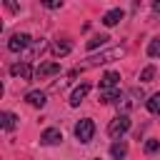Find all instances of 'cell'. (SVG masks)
<instances>
[{"mask_svg": "<svg viewBox=\"0 0 160 160\" xmlns=\"http://www.w3.org/2000/svg\"><path fill=\"white\" fill-rule=\"evenodd\" d=\"M125 55V48L120 45V48H110V50H105V52H100V55H92V58H88V62L82 65V68H95V65H102V62H110V60H120ZM82 68H78V70H82Z\"/></svg>", "mask_w": 160, "mask_h": 160, "instance_id": "obj_1", "label": "cell"}, {"mask_svg": "<svg viewBox=\"0 0 160 160\" xmlns=\"http://www.w3.org/2000/svg\"><path fill=\"white\" fill-rule=\"evenodd\" d=\"M128 130H130V118H128V115H118V118L108 125V135H110V138H115V140H118V138H122Z\"/></svg>", "mask_w": 160, "mask_h": 160, "instance_id": "obj_2", "label": "cell"}, {"mask_svg": "<svg viewBox=\"0 0 160 160\" xmlns=\"http://www.w3.org/2000/svg\"><path fill=\"white\" fill-rule=\"evenodd\" d=\"M92 135H95V122H92L90 118H85V120H80V122L75 125V138H78L80 142H90Z\"/></svg>", "mask_w": 160, "mask_h": 160, "instance_id": "obj_3", "label": "cell"}, {"mask_svg": "<svg viewBox=\"0 0 160 160\" xmlns=\"http://www.w3.org/2000/svg\"><path fill=\"white\" fill-rule=\"evenodd\" d=\"M138 100H142V90H138V88H132V90H128V92H122V98H120V102H118V108L122 110V115H125V110H130L132 105H138Z\"/></svg>", "mask_w": 160, "mask_h": 160, "instance_id": "obj_4", "label": "cell"}, {"mask_svg": "<svg viewBox=\"0 0 160 160\" xmlns=\"http://www.w3.org/2000/svg\"><path fill=\"white\" fill-rule=\"evenodd\" d=\"M28 45H32V38H30L28 32H15V35L8 40V50H12V52H20V50H25Z\"/></svg>", "mask_w": 160, "mask_h": 160, "instance_id": "obj_5", "label": "cell"}, {"mask_svg": "<svg viewBox=\"0 0 160 160\" xmlns=\"http://www.w3.org/2000/svg\"><path fill=\"white\" fill-rule=\"evenodd\" d=\"M10 72H12L15 78H22V80H32V78H35V70H32L30 62H25V60H22V62H15V65L10 68Z\"/></svg>", "mask_w": 160, "mask_h": 160, "instance_id": "obj_6", "label": "cell"}, {"mask_svg": "<svg viewBox=\"0 0 160 160\" xmlns=\"http://www.w3.org/2000/svg\"><path fill=\"white\" fill-rule=\"evenodd\" d=\"M58 72H60V62H42V65H38L35 78L42 80V78H48V75H58Z\"/></svg>", "mask_w": 160, "mask_h": 160, "instance_id": "obj_7", "label": "cell"}, {"mask_svg": "<svg viewBox=\"0 0 160 160\" xmlns=\"http://www.w3.org/2000/svg\"><path fill=\"white\" fill-rule=\"evenodd\" d=\"M118 80H120V72L108 70V72L100 78V92H102V90H112V88H118Z\"/></svg>", "mask_w": 160, "mask_h": 160, "instance_id": "obj_8", "label": "cell"}, {"mask_svg": "<svg viewBox=\"0 0 160 160\" xmlns=\"http://www.w3.org/2000/svg\"><path fill=\"white\" fill-rule=\"evenodd\" d=\"M90 92V82H80L75 90H72V95H70V105L75 108V105H80L82 100H85V95Z\"/></svg>", "mask_w": 160, "mask_h": 160, "instance_id": "obj_9", "label": "cell"}, {"mask_svg": "<svg viewBox=\"0 0 160 160\" xmlns=\"http://www.w3.org/2000/svg\"><path fill=\"white\" fill-rule=\"evenodd\" d=\"M60 140H62V132H60L58 128H48V130L40 135V142H42V145H58Z\"/></svg>", "mask_w": 160, "mask_h": 160, "instance_id": "obj_10", "label": "cell"}, {"mask_svg": "<svg viewBox=\"0 0 160 160\" xmlns=\"http://www.w3.org/2000/svg\"><path fill=\"white\" fill-rule=\"evenodd\" d=\"M122 18H125V12H122L120 8H112L110 12H105V15H102V25H108V28H112V25H118V22H120Z\"/></svg>", "mask_w": 160, "mask_h": 160, "instance_id": "obj_11", "label": "cell"}, {"mask_svg": "<svg viewBox=\"0 0 160 160\" xmlns=\"http://www.w3.org/2000/svg\"><path fill=\"white\" fill-rule=\"evenodd\" d=\"M25 100H28L32 108H42V105L48 102V95H45L42 90H30V92L25 95Z\"/></svg>", "mask_w": 160, "mask_h": 160, "instance_id": "obj_12", "label": "cell"}, {"mask_svg": "<svg viewBox=\"0 0 160 160\" xmlns=\"http://www.w3.org/2000/svg\"><path fill=\"white\" fill-rule=\"evenodd\" d=\"M110 155H112L115 160H122V158L128 155V142H125V140H115V142L110 145Z\"/></svg>", "mask_w": 160, "mask_h": 160, "instance_id": "obj_13", "label": "cell"}, {"mask_svg": "<svg viewBox=\"0 0 160 160\" xmlns=\"http://www.w3.org/2000/svg\"><path fill=\"white\" fill-rule=\"evenodd\" d=\"M120 98H122V92H120V88H112V90H102L100 92V102H120Z\"/></svg>", "mask_w": 160, "mask_h": 160, "instance_id": "obj_14", "label": "cell"}, {"mask_svg": "<svg viewBox=\"0 0 160 160\" xmlns=\"http://www.w3.org/2000/svg\"><path fill=\"white\" fill-rule=\"evenodd\" d=\"M70 50H72V45H70L68 40H58V42L52 45V52H55L58 58H62V55H68Z\"/></svg>", "mask_w": 160, "mask_h": 160, "instance_id": "obj_15", "label": "cell"}, {"mask_svg": "<svg viewBox=\"0 0 160 160\" xmlns=\"http://www.w3.org/2000/svg\"><path fill=\"white\" fill-rule=\"evenodd\" d=\"M0 120H2V130H15V125H18V118L12 112H2Z\"/></svg>", "mask_w": 160, "mask_h": 160, "instance_id": "obj_16", "label": "cell"}, {"mask_svg": "<svg viewBox=\"0 0 160 160\" xmlns=\"http://www.w3.org/2000/svg\"><path fill=\"white\" fill-rule=\"evenodd\" d=\"M145 105H148V110H150L152 115H160V92H155V95H150V100H148Z\"/></svg>", "mask_w": 160, "mask_h": 160, "instance_id": "obj_17", "label": "cell"}, {"mask_svg": "<svg viewBox=\"0 0 160 160\" xmlns=\"http://www.w3.org/2000/svg\"><path fill=\"white\" fill-rule=\"evenodd\" d=\"M148 55H150V58H160V35L148 42Z\"/></svg>", "mask_w": 160, "mask_h": 160, "instance_id": "obj_18", "label": "cell"}, {"mask_svg": "<svg viewBox=\"0 0 160 160\" xmlns=\"http://www.w3.org/2000/svg\"><path fill=\"white\" fill-rule=\"evenodd\" d=\"M110 38L108 35H95V38H90L88 40V50H95V48H100V45H105Z\"/></svg>", "mask_w": 160, "mask_h": 160, "instance_id": "obj_19", "label": "cell"}, {"mask_svg": "<svg viewBox=\"0 0 160 160\" xmlns=\"http://www.w3.org/2000/svg\"><path fill=\"white\" fill-rule=\"evenodd\" d=\"M152 75H155V68H152V65H148V68L140 72V80H142V82H150V80H152Z\"/></svg>", "mask_w": 160, "mask_h": 160, "instance_id": "obj_20", "label": "cell"}, {"mask_svg": "<svg viewBox=\"0 0 160 160\" xmlns=\"http://www.w3.org/2000/svg\"><path fill=\"white\" fill-rule=\"evenodd\" d=\"M158 150H160V142H158V140H148V142H145V152H148V155H152V152H158Z\"/></svg>", "mask_w": 160, "mask_h": 160, "instance_id": "obj_21", "label": "cell"}, {"mask_svg": "<svg viewBox=\"0 0 160 160\" xmlns=\"http://www.w3.org/2000/svg\"><path fill=\"white\" fill-rule=\"evenodd\" d=\"M45 8H50V10H55V8H62V2H45Z\"/></svg>", "mask_w": 160, "mask_h": 160, "instance_id": "obj_22", "label": "cell"}, {"mask_svg": "<svg viewBox=\"0 0 160 160\" xmlns=\"http://www.w3.org/2000/svg\"><path fill=\"white\" fill-rule=\"evenodd\" d=\"M152 10H155V12H160V2H152Z\"/></svg>", "mask_w": 160, "mask_h": 160, "instance_id": "obj_23", "label": "cell"}, {"mask_svg": "<svg viewBox=\"0 0 160 160\" xmlns=\"http://www.w3.org/2000/svg\"><path fill=\"white\" fill-rule=\"evenodd\" d=\"M95 160H100V158H95Z\"/></svg>", "mask_w": 160, "mask_h": 160, "instance_id": "obj_24", "label": "cell"}]
</instances>
